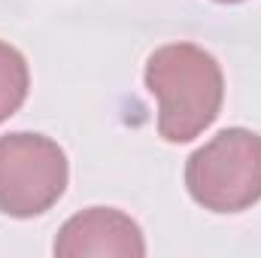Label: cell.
Wrapping results in <instances>:
<instances>
[{"mask_svg": "<svg viewBox=\"0 0 261 258\" xmlns=\"http://www.w3.org/2000/svg\"><path fill=\"white\" fill-rule=\"evenodd\" d=\"M146 88L158 100V134L167 143H192L210 128L225 100L219 61L195 43H170L149 55Z\"/></svg>", "mask_w": 261, "mask_h": 258, "instance_id": "6da1fadb", "label": "cell"}, {"mask_svg": "<svg viewBox=\"0 0 261 258\" xmlns=\"http://www.w3.org/2000/svg\"><path fill=\"white\" fill-rule=\"evenodd\" d=\"M189 194L210 213H243L261 200V134L225 128L192 152Z\"/></svg>", "mask_w": 261, "mask_h": 258, "instance_id": "7a4b0ae2", "label": "cell"}, {"mask_svg": "<svg viewBox=\"0 0 261 258\" xmlns=\"http://www.w3.org/2000/svg\"><path fill=\"white\" fill-rule=\"evenodd\" d=\"M70 179L64 149L43 134L0 137V213L31 219L58 203Z\"/></svg>", "mask_w": 261, "mask_h": 258, "instance_id": "3957f363", "label": "cell"}, {"mask_svg": "<svg viewBox=\"0 0 261 258\" xmlns=\"http://www.w3.org/2000/svg\"><path fill=\"white\" fill-rule=\"evenodd\" d=\"M58 258H143L146 240L140 225L113 207H91L67 219L55 237Z\"/></svg>", "mask_w": 261, "mask_h": 258, "instance_id": "277c9868", "label": "cell"}, {"mask_svg": "<svg viewBox=\"0 0 261 258\" xmlns=\"http://www.w3.org/2000/svg\"><path fill=\"white\" fill-rule=\"evenodd\" d=\"M31 88V73L24 55L0 40V125L18 113V107L24 104Z\"/></svg>", "mask_w": 261, "mask_h": 258, "instance_id": "5b68a950", "label": "cell"}, {"mask_svg": "<svg viewBox=\"0 0 261 258\" xmlns=\"http://www.w3.org/2000/svg\"><path fill=\"white\" fill-rule=\"evenodd\" d=\"M219 3H240V0H219Z\"/></svg>", "mask_w": 261, "mask_h": 258, "instance_id": "8992f818", "label": "cell"}]
</instances>
